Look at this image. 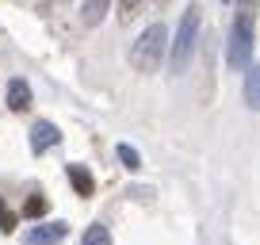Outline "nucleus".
Returning a JSON list of instances; mask_svg holds the SVG:
<instances>
[{"label":"nucleus","mask_w":260,"mask_h":245,"mask_svg":"<svg viewBox=\"0 0 260 245\" xmlns=\"http://www.w3.org/2000/svg\"><path fill=\"white\" fill-rule=\"evenodd\" d=\"M256 4L252 0H237L234 23H230V42H226V66L234 73H245L252 66V31H256Z\"/></svg>","instance_id":"1"},{"label":"nucleus","mask_w":260,"mask_h":245,"mask_svg":"<svg viewBox=\"0 0 260 245\" xmlns=\"http://www.w3.org/2000/svg\"><path fill=\"white\" fill-rule=\"evenodd\" d=\"M165 54H169V27L149 23L146 31L138 35V42L130 46V66L138 69V73H153V69H161Z\"/></svg>","instance_id":"2"},{"label":"nucleus","mask_w":260,"mask_h":245,"mask_svg":"<svg viewBox=\"0 0 260 245\" xmlns=\"http://www.w3.org/2000/svg\"><path fill=\"white\" fill-rule=\"evenodd\" d=\"M195 39H199V8H187L184 16H180L176 39L169 42V66H172V73H184V69L191 66Z\"/></svg>","instance_id":"3"},{"label":"nucleus","mask_w":260,"mask_h":245,"mask_svg":"<svg viewBox=\"0 0 260 245\" xmlns=\"http://www.w3.org/2000/svg\"><path fill=\"white\" fill-rule=\"evenodd\" d=\"M69 226L65 222H42V226H31L23 234V245H61Z\"/></svg>","instance_id":"4"},{"label":"nucleus","mask_w":260,"mask_h":245,"mask_svg":"<svg viewBox=\"0 0 260 245\" xmlns=\"http://www.w3.org/2000/svg\"><path fill=\"white\" fill-rule=\"evenodd\" d=\"M61 142V131H57L50 119H39L31 127V154H46L50 146H57Z\"/></svg>","instance_id":"5"},{"label":"nucleus","mask_w":260,"mask_h":245,"mask_svg":"<svg viewBox=\"0 0 260 245\" xmlns=\"http://www.w3.org/2000/svg\"><path fill=\"white\" fill-rule=\"evenodd\" d=\"M65 172H69V184H73L77 196H96V180H92V172L84 169V165H65Z\"/></svg>","instance_id":"6"},{"label":"nucleus","mask_w":260,"mask_h":245,"mask_svg":"<svg viewBox=\"0 0 260 245\" xmlns=\"http://www.w3.org/2000/svg\"><path fill=\"white\" fill-rule=\"evenodd\" d=\"M8 107L12 111H27V107H31V84H27L23 77L8 81Z\"/></svg>","instance_id":"7"},{"label":"nucleus","mask_w":260,"mask_h":245,"mask_svg":"<svg viewBox=\"0 0 260 245\" xmlns=\"http://www.w3.org/2000/svg\"><path fill=\"white\" fill-rule=\"evenodd\" d=\"M107 8H111V0H84V8H81V19H84V27H96L100 19L107 16Z\"/></svg>","instance_id":"8"},{"label":"nucleus","mask_w":260,"mask_h":245,"mask_svg":"<svg viewBox=\"0 0 260 245\" xmlns=\"http://www.w3.org/2000/svg\"><path fill=\"white\" fill-rule=\"evenodd\" d=\"M245 100H249L252 111H260V77H256V66L245 69Z\"/></svg>","instance_id":"9"},{"label":"nucleus","mask_w":260,"mask_h":245,"mask_svg":"<svg viewBox=\"0 0 260 245\" xmlns=\"http://www.w3.org/2000/svg\"><path fill=\"white\" fill-rule=\"evenodd\" d=\"M81 245H111V234H107V226H104V222H92V226L84 230Z\"/></svg>","instance_id":"10"},{"label":"nucleus","mask_w":260,"mask_h":245,"mask_svg":"<svg viewBox=\"0 0 260 245\" xmlns=\"http://www.w3.org/2000/svg\"><path fill=\"white\" fill-rule=\"evenodd\" d=\"M115 154H119L122 169H130V172H138V169H142V157H138V149H134V146H126V142H119V146H115Z\"/></svg>","instance_id":"11"},{"label":"nucleus","mask_w":260,"mask_h":245,"mask_svg":"<svg viewBox=\"0 0 260 245\" xmlns=\"http://www.w3.org/2000/svg\"><path fill=\"white\" fill-rule=\"evenodd\" d=\"M46 207H50L46 196H31V199L23 203V219H42V215H46Z\"/></svg>","instance_id":"12"},{"label":"nucleus","mask_w":260,"mask_h":245,"mask_svg":"<svg viewBox=\"0 0 260 245\" xmlns=\"http://www.w3.org/2000/svg\"><path fill=\"white\" fill-rule=\"evenodd\" d=\"M142 4H146V0H119V19H122V23H130V19L138 16Z\"/></svg>","instance_id":"13"},{"label":"nucleus","mask_w":260,"mask_h":245,"mask_svg":"<svg viewBox=\"0 0 260 245\" xmlns=\"http://www.w3.org/2000/svg\"><path fill=\"white\" fill-rule=\"evenodd\" d=\"M16 222H19V219L4 207V199H0V230H4V234H12V230H16Z\"/></svg>","instance_id":"14"},{"label":"nucleus","mask_w":260,"mask_h":245,"mask_svg":"<svg viewBox=\"0 0 260 245\" xmlns=\"http://www.w3.org/2000/svg\"><path fill=\"white\" fill-rule=\"evenodd\" d=\"M256 77H260V62H256Z\"/></svg>","instance_id":"15"}]
</instances>
